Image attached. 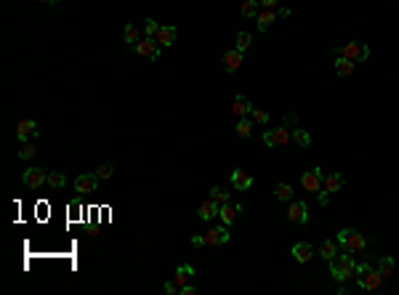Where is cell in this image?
Masks as SVG:
<instances>
[{"instance_id":"60d3db41","label":"cell","mask_w":399,"mask_h":295,"mask_svg":"<svg viewBox=\"0 0 399 295\" xmlns=\"http://www.w3.org/2000/svg\"><path fill=\"white\" fill-rule=\"evenodd\" d=\"M296 123H298V117H296V114H285V128L296 125Z\"/></svg>"},{"instance_id":"d6a6232c","label":"cell","mask_w":399,"mask_h":295,"mask_svg":"<svg viewBox=\"0 0 399 295\" xmlns=\"http://www.w3.org/2000/svg\"><path fill=\"white\" fill-rule=\"evenodd\" d=\"M250 43H253V38H250V32H240V35H237V45H234V48H237V51H242V53H245V51L250 48Z\"/></svg>"},{"instance_id":"30bf717a","label":"cell","mask_w":399,"mask_h":295,"mask_svg":"<svg viewBox=\"0 0 399 295\" xmlns=\"http://www.w3.org/2000/svg\"><path fill=\"white\" fill-rule=\"evenodd\" d=\"M229 226L224 223V226H216V229H210L208 234H205V245L208 247H218V245H226L229 242Z\"/></svg>"},{"instance_id":"ab89813d","label":"cell","mask_w":399,"mask_h":295,"mask_svg":"<svg viewBox=\"0 0 399 295\" xmlns=\"http://www.w3.org/2000/svg\"><path fill=\"white\" fill-rule=\"evenodd\" d=\"M179 292H181V295H194V292H197V287H194V285H184Z\"/></svg>"},{"instance_id":"2e32d148","label":"cell","mask_w":399,"mask_h":295,"mask_svg":"<svg viewBox=\"0 0 399 295\" xmlns=\"http://www.w3.org/2000/svg\"><path fill=\"white\" fill-rule=\"evenodd\" d=\"M277 16H279V14H277L274 8H261V11H258V14H255L258 29H261V32H266V29H269V27H272L274 21H277Z\"/></svg>"},{"instance_id":"9a60e30c","label":"cell","mask_w":399,"mask_h":295,"mask_svg":"<svg viewBox=\"0 0 399 295\" xmlns=\"http://www.w3.org/2000/svg\"><path fill=\"white\" fill-rule=\"evenodd\" d=\"M218 210H221V205L216 202V199H205V202H200V208H197V216L203 218V221H213L216 216H218Z\"/></svg>"},{"instance_id":"7c38bea8","label":"cell","mask_w":399,"mask_h":295,"mask_svg":"<svg viewBox=\"0 0 399 295\" xmlns=\"http://www.w3.org/2000/svg\"><path fill=\"white\" fill-rule=\"evenodd\" d=\"M346 184V175L344 173H330V175H325L322 179V192L325 194H335V192H341Z\"/></svg>"},{"instance_id":"52a82bcc","label":"cell","mask_w":399,"mask_h":295,"mask_svg":"<svg viewBox=\"0 0 399 295\" xmlns=\"http://www.w3.org/2000/svg\"><path fill=\"white\" fill-rule=\"evenodd\" d=\"M43 184H48V173L40 170V168H27L24 170V186L32 189V192H38Z\"/></svg>"},{"instance_id":"3957f363","label":"cell","mask_w":399,"mask_h":295,"mask_svg":"<svg viewBox=\"0 0 399 295\" xmlns=\"http://www.w3.org/2000/svg\"><path fill=\"white\" fill-rule=\"evenodd\" d=\"M335 56L351 58V62H365V58L370 56V48H367V43L351 40V43H344L341 48H335Z\"/></svg>"},{"instance_id":"83f0119b","label":"cell","mask_w":399,"mask_h":295,"mask_svg":"<svg viewBox=\"0 0 399 295\" xmlns=\"http://www.w3.org/2000/svg\"><path fill=\"white\" fill-rule=\"evenodd\" d=\"M237 136L240 138H250V133H253V123H250V117H240V123H237Z\"/></svg>"},{"instance_id":"5b68a950","label":"cell","mask_w":399,"mask_h":295,"mask_svg":"<svg viewBox=\"0 0 399 295\" xmlns=\"http://www.w3.org/2000/svg\"><path fill=\"white\" fill-rule=\"evenodd\" d=\"M133 51H136L138 56H144V58L157 62V58H160V43H157L155 38H144V40H138V43L133 45Z\"/></svg>"},{"instance_id":"f1b7e54d","label":"cell","mask_w":399,"mask_h":295,"mask_svg":"<svg viewBox=\"0 0 399 295\" xmlns=\"http://www.w3.org/2000/svg\"><path fill=\"white\" fill-rule=\"evenodd\" d=\"M229 194L232 192H229V189H224V186H213V189H210V199H216L218 205H226L229 202Z\"/></svg>"},{"instance_id":"cb8c5ba5","label":"cell","mask_w":399,"mask_h":295,"mask_svg":"<svg viewBox=\"0 0 399 295\" xmlns=\"http://www.w3.org/2000/svg\"><path fill=\"white\" fill-rule=\"evenodd\" d=\"M381 271V277L386 279V277H391L394 274V269H396V263H394V258L391 255H383V258H378V266H375Z\"/></svg>"},{"instance_id":"f35d334b","label":"cell","mask_w":399,"mask_h":295,"mask_svg":"<svg viewBox=\"0 0 399 295\" xmlns=\"http://www.w3.org/2000/svg\"><path fill=\"white\" fill-rule=\"evenodd\" d=\"M279 3H282V0H261V8H279Z\"/></svg>"},{"instance_id":"1f68e13d","label":"cell","mask_w":399,"mask_h":295,"mask_svg":"<svg viewBox=\"0 0 399 295\" xmlns=\"http://www.w3.org/2000/svg\"><path fill=\"white\" fill-rule=\"evenodd\" d=\"M64 184H67L64 173H59V170H48V186H51V189H62Z\"/></svg>"},{"instance_id":"484cf974","label":"cell","mask_w":399,"mask_h":295,"mask_svg":"<svg viewBox=\"0 0 399 295\" xmlns=\"http://www.w3.org/2000/svg\"><path fill=\"white\" fill-rule=\"evenodd\" d=\"M123 35H125V43L131 45V48H133V45H136L138 40H141V32H138V27H136V24H125Z\"/></svg>"},{"instance_id":"f546056e","label":"cell","mask_w":399,"mask_h":295,"mask_svg":"<svg viewBox=\"0 0 399 295\" xmlns=\"http://www.w3.org/2000/svg\"><path fill=\"white\" fill-rule=\"evenodd\" d=\"M274 197L279 199V202H290V199H293V186L290 184H277Z\"/></svg>"},{"instance_id":"d590c367","label":"cell","mask_w":399,"mask_h":295,"mask_svg":"<svg viewBox=\"0 0 399 295\" xmlns=\"http://www.w3.org/2000/svg\"><path fill=\"white\" fill-rule=\"evenodd\" d=\"M157 32H160V24H157L155 19H147L144 21V38H155Z\"/></svg>"},{"instance_id":"5bb4252c","label":"cell","mask_w":399,"mask_h":295,"mask_svg":"<svg viewBox=\"0 0 399 295\" xmlns=\"http://www.w3.org/2000/svg\"><path fill=\"white\" fill-rule=\"evenodd\" d=\"M250 186H253V175L250 173H245V170H234L232 173V189H234V192H248Z\"/></svg>"},{"instance_id":"ba28073f","label":"cell","mask_w":399,"mask_h":295,"mask_svg":"<svg viewBox=\"0 0 399 295\" xmlns=\"http://www.w3.org/2000/svg\"><path fill=\"white\" fill-rule=\"evenodd\" d=\"M381 282H383L381 271H378V269H367L365 274L357 279V287H359V290H378Z\"/></svg>"},{"instance_id":"d6986e66","label":"cell","mask_w":399,"mask_h":295,"mask_svg":"<svg viewBox=\"0 0 399 295\" xmlns=\"http://www.w3.org/2000/svg\"><path fill=\"white\" fill-rule=\"evenodd\" d=\"M242 67V51H237V48H232V51H226L224 53V69L232 75V72H237V69Z\"/></svg>"},{"instance_id":"603a6c76","label":"cell","mask_w":399,"mask_h":295,"mask_svg":"<svg viewBox=\"0 0 399 295\" xmlns=\"http://www.w3.org/2000/svg\"><path fill=\"white\" fill-rule=\"evenodd\" d=\"M290 141H293V144H298L301 149H309L311 146V136H309V131H303V128H293Z\"/></svg>"},{"instance_id":"7402d4cb","label":"cell","mask_w":399,"mask_h":295,"mask_svg":"<svg viewBox=\"0 0 399 295\" xmlns=\"http://www.w3.org/2000/svg\"><path fill=\"white\" fill-rule=\"evenodd\" d=\"M354 67H357V62H351V58H344V56H335V75L349 77V75H354Z\"/></svg>"},{"instance_id":"8fae6325","label":"cell","mask_w":399,"mask_h":295,"mask_svg":"<svg viewBox=\"0 0 399 295\" xmlns=\"http://www.w3.org/2000/svg\"><path fill=\"white\" fill-rule=\"evenodd\" d=\"M99 186V175L96 173H86V175H77L75 179V189L80 194H93Z\"/></svg>"},{"instance_id":"7bdbcfd3","label":"cell","mask_w":399,"mask_h":295,"mask_svg":"<svg viewBox=\"0 0 399 295\" xmlns=\"http://www.w3.org/2000/svg\"><path fill=\"white\" fill-rule=\"evenodd\" d=\"M192 245H194V247H203V245H205V237H192Z\"/></svg>"},{"instance_id":"b9f144b4","label":"cell","mask_w":399,"mask_h":295,"mask_svg":"<svg viewBox=\"0 0 399 295\" xmlns=\"http://www.w3.org/2000/svg\"><path fill=\"white\" fill-rule=\"evenodd\" d=\"M367 269H373V266H370V263H357V277H362Z\"/></svg>"},{"instance_id":"ac0fdd59","label":"cell","mask_w":399,"mask_h":295,"mask_svg":"<svg viewBox=\"0 0 399 295\" xmlns=\"http://www.w3.org/2000/svg\"><path fill=\"white\" fill-rule=\"evenodd\" d=\"M311 255H314V247L309 242H296V245H293V258H296L298 263H309Z\"/></svg>"},{"instance_id":"e575fe53","label":"cell","mask_w":399,"mask_h":295,"mask_svg":"<svg viewBox=\"0 0 399 295\" xmlns=\"http://www.w3.org/2000/svg\"><path fill=\"white\" fill-rule=\"evenodd\" d=\"M96 175L101 181H107V179H112L115 175V165H109V162H104V165H99V170H96Z\"/></svg>"},{"instance_id":"ee69618b","label":"cell","mask_w":399,"mask_h":295,"mask_svg":"<svg viewBox=\"0 0 399 295\" xmlns=\"http://www.w3.org/2000/svg\"><path fill=\"white\" fill-rule=\"evenodd\" d=\"M40 3H48V6H59V0H40Z\"/></svg>"},{"instance_id":"8d00e7d4","label":"cell","mask_w":399,"mask_h":295,"mask_svg":"<svg viewBox=\"0 0 399 295\" xmlns=\"http://www.w3.org/2000/svg\"><path fill=\"white\" fill-rule=\"evenodd\" d=\"M250 117H253V123H258V125H266L269 123V112H264V109H250Z\"/></svg>"},{"instance_id":"e0dca14e","label":"cell","mask_w":399,"mask_h":295,"mask_svg":"<svg viewBox=\"0 0 399 295\" xmlns=\"http://www.w3.org/2000/svg\"><path fill=\"white\" fill-rule=\"evenodd\" d=\"M250 109H253L250 99H245L242 93H237V96H234V101H232V114H234V117H248Z\"/></svg>"},{"instance_id":"74e56055","label":"cell","mask_w":399,"mask_h":295,"mask_svg":"<svg viewBox=\"0 0 399 295\" xmlns=\"http://www.w3.org/2000/svg\"><path fill=\"white\" fill-rule=\"evenodd\" d=\"M162 290H165V295H173V292H179V285L170 279V282H165V287H162Z\"/></svg>"},{"instance_id":"4dcf8cb0","label":"cell","mask_w":399,"mask_h":295,"mask_svg":"<svg viewBox=\"0 0 399 295\" xmlns=\"http://www.w3.org/2000/svg\"><path fill=\"white\" fill-rule=\"evenodd\" d=\"M255 14H258V0H242V16L255 19Z\"/></svg>"},{"instance_id":"9c48e42d","label":"cell","mask_w":399,"mask_h":295,"mask_svg":"<svg viewBox=\"0 0 399 295\" xmlns=\"http://www.w3.org/2000/svg\"><path fill=\"white\" fill-rule=\"evenodd\" d=\"M288 221H290V223H306V221H309V208H306V202H301V199H296V202H293V199H290Z\"/></svg>"},{"instance_id":"ffe728a7","label":"cell","mask_w":399,"mask_h":295,"mask_svg":"<svg viewBox=\"0 0 399 295\" xmlns=\"http://www.w3.org/2000/svg\"><path fill=\"white\" fill-rule=\"evenodd\" d=\"M176 35H179V29H176V27H160V32L155 35V40L160 45H165V48H170V45L176 43Z\"/></svg>"},{"instance_id":"44dd1931","label":"cell","mask_w":399,"mask_h":295,"mask_svg":"<svg viewBox=\"0 0 399 295\" xmlns=\"http://www.w3.org/2000/svg\"><path fill=\"white\" fill-rule=\"evenodd\" d=\"M242 210V205H232V202H226V205H221V210H218V216H221V221L226 223V226H232L234 223V218H237V213Z\"/></svg>"},{"instance_id":"277c9868","label":"cell","mask_w":399,"mask_h":295,"mask_svg":"<svg viewBox=\"0 0 399 295\" xmlns=\"http://www.w3.org/2000/svg\"><path fill=\"white\" fill-rule=\"evenodd\" d=\"M264 144L266 146H285L290 144V128H266L264 131Z\"/></svg>"},{"instance_id":"4fadbf2b","label":"cell","mask_w":399,"mask_h":295,"mask_svg":"<svg viewBox=\"0 0 399 295\" xmlns=\"http://www.w3.org/2000/svg\"><path fill=\"white\" fill-rule=\"evenodd\" d=\"M40 136V131H38V123L35 120H21L19 125H16V138L24 144V141H30V138H38Z\"/></svg>"},{"instance_id":"6da1fadb","label":"cell","mask_w":399,"mask_h":295,"mask_svg":"<svg viewBox=\"0 0 399 295\" xmlns=\"http://www.w3.org/2000/svg\"><path fill=\"white\" fill-rule=\"evenodd\" d=\"M327 263H330V277L335 282H346L351 277H357V261H354V253H349V250L335 253V258Z\"/></svg>"},{"instance_id":"7a4b0ae2","label":"cell","mask_w":399,"mask_h":295,"mask_svg":"<svg viewBox=\"0 0 399 295\" xmlns=\"http://www.w3.org/2000/svg\"><path fill=\"white\" fill-rule=\"evenodd\" d=\"M335 242L341 245L344 250H349V253H362L367 247L365 234H359L354 229H341V231H338V237H335Z\"/></svg>"},{"instance_id":"8992f818","label":"cell","mask_w":399,"mask_h":295,"mask_svg":"<svg viewBox=\"0 0 399 295\" xmlns=\"http://www.w3.org/2000/svg\"><path fill=\"white\" fill-rule=\"evenodd\" d=\"M322 179H325V173L322 168H314V170H306L301 175V186L306 189V192H322Z\"/></svg>"},{"instance_id":"d4e9b609","label":"cell","mask_w":399,"mask_h":295,"mask_svg":"<svg viewBox=\"0 0 399 295\" xmlns=\"http://www.w3.org/2000/svg\"><path fill=\"white\" fill-rule=\"evenodd\" d=\"M192 274H194V269H192V266H179V269H176V277H173V282H176V285H179V290L186 285V279H189Z\"/></svg>"},{"instance_id":"836d02e7","label":"cell","mask_w":399,"mask_h":295,"mask_svg":"<svg viewBox=\"0 0 399 295\" xmlns=\"http://www.w3.org/2000/svg\"><path fill=\"white\" fill-rule=\"evenodd\" d=\"M35 152H38V146L30 144V141H24V144H21V149H19V160H32Z\"/></svg>"},{"instance_id":"4316f807","label":"cell","mask_w":399,"mask_h":295,"mask_svg":"<svg viewBox=\"0 0 399 295\" xmlns=\"http://www.w3.org/2000/svg\"><path fill=\"white\" fill-rule=\"evenodd\" d=\"M335 253H338V245H335L333 240H325V242L320 245V255L325 258V261H333Z\"/></svg>"}]
</instances>
